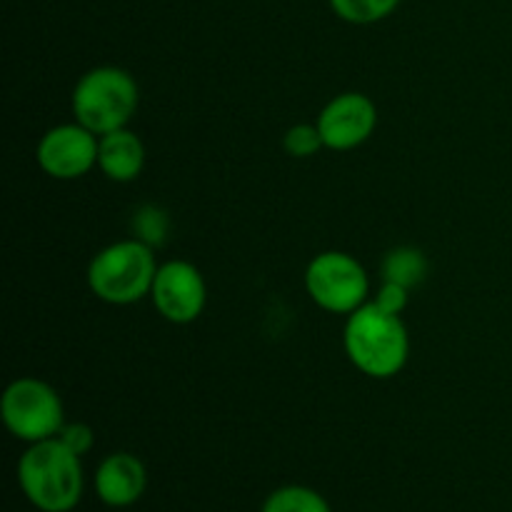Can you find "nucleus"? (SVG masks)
Listing matches in <instances>:
<instances>
[{"instance_id": "5", "label": "nucleus", "mask_w": 512, "mask_h": 512, "mask_svg": "<svg viewBox=\"0 0 512 512\" xmlns=\"http://www.w3.org/2000/svg\"><path fill=\"white\" fill-rule=\"evenodd\" d=\"M0 415L10 433L25 443L58 438L63 428V400L38 378H18L5 388Z\"/></svg>"}, {"instance_id": "15", "label": "nucleus", "mask_w": 512, "mask_h": 512, "mask_svg": "<svg viewBox=\"0 0 512 512\" xmlns=\"http://www.w3.org/2000/svg\"><path fill=\"white\" fill-rule=\"evenodd\" d=\"M168 228V215L160 208H155V205H143L133 215V235L148 245L163 243L165 235H168Z\"/></svg>"}, {"instance_id": "4", "label": "nucleus", "mask_w": 512, "mask_h": 512, "mask_svg": "<svg viewBox=\"0 0 512 512\" xmlns=\"http://www.w3.org/2000/svg\"><path fill=\"white\" fill-rule=\"evenodd\" d=\"M138 100V83L128 70L100 65L75 83L70 103L75 123L85 125L95 135H105L128 128L130 118L138 110Z\"/></svg>"}, {"instance_id": "17", "label": "nucleus", "mask_w": 512, "mask_h": 512, "mask_svg": "<svg viewBox=\"0 0 512 512\" xmlns=\"http://www.w3.org/2000/svg\"><path fill=\"white\" fill-rule=\"evenodd\" d=\"M408 288H403V285L398 283H388V280H383V285H380V290L375 293V305H380L383 310H388V313L393 315H400L405 308H408Z\"/></svg>"}, {"instance_id": "8", "label": "nucleus", "mask_w": 512, "mask_h": 512, "mask_svg": "<svg viewBox=\"0 0 512 512\" xmlns=\"http://www.w3.org/2000/svg\"><path fill=\"white\" fill-rule=\"evenodd\" d=\"M100 135L80 123L55 125L40 138L38 165L55 180L83 178L98 165Z\"/></svg>"}, {"instance_id": "14", "label": "nucleus", "mask_w": 512, "mask_h": 512, "mask_svg": "<svg viewBox=\"0 0 512 512\" xmlns=\"http://www.w3.org/2000/svg\"><path fill=\"white\" fill-rule=\"evenodd\" d=\"M400 0H330V8L335 10L340 20L353 25H370L388 18Z\"/></svg>"}, {"instance_id": "2", "label": "nucleus", "mask_w": 512, "mask_h": 512, "mask_svg": "<svg viewBox=\"0 0 512 512\" xmlns=\"http://www.w3.org/2000/svg\"><path fill=\"white\" fill-rule=\"evenodd\" d=\"M18 483L40 512H70L83 498V468L60 438L30 443L20 455Z\"/></svg>"}, {"instance_id": "11", "label": "nucleus", "mask_w": 512, "mask_h": 512, "mask_svg": "<svg viewBox=\"0 0 512 512\" xmlns=\"http://www.w3.org/2000/svg\"><path fill=\"white\" fill-rule=\"evenodd\" d=\"M98 165L115 183H130L145 165V145L133 130L120 128L100 135Z\"/></svg>"}, {"instance_id": "13", "label": "nucleus", "mask_w": 512, "mask_h": 512, "mask_svg": "<svg viewBox=\"0 0 512 512\" xmlns=\"http://www.w3.org/2000/svg\"><path fill=\"white\" fill-rule=\"evenodd\" d=\"M260 512H333L328 500L305 485H283L265 498Z\"/></svg>"}, {"instance_id": "6", "label": "nucleus", "mask_w": 512, "mask_h": 512, "mask_svg": "<svg viewBox=\"0 0 512 512\" xmlns=\"http://www.w3.org/2000/svg\"><path fill=\"white\" fill-rule=\"evenodd\" d=\"M305 288L313 303L323 310L350 315L368 303L370 280L360 260L340 250H328L310 260L305 270Z\"/></svg>"}, {"instance_id": "9", "label": "nucleus", "mask_w": 512, "mask_h": 512, "mask_svg": "<svg viewBox=\"0 0 512 512\" xmlns=\"http://www.w3.org/2000/svg\"><path fill=\"white\" fill-rule=\"evenodd\" d=\"M315 125L323 135L325 148L353 150L373 135L378 125V110L368 95L340 93L320 110Z\"/></svg>"}, {"instance_id": "10", "label": "nucleus", "mask_w": 512, "mask_h": 512, "mask_svg": "<svg viewBox=\"0 0 512 512\" xmlns=\"http://www.w3.org/2000/svg\"><path fill=\"white\" fill-rule=\"evenodd\" d=\"M148 485L145 465L130 453H113L95 473V493L110 508H128L138 503Z\"/></svg>"}, {"instance_id": "16", "label": "nucleus", "mask_w": 512, "mask_h": 512, "mask_svg": "<svg viewBox=\"0 0 512 512\" xmlns=\"http://www.w3.org/2000/svg\"><path fill=\"white\" fill-rule=\"evenodd\" d=\"M283 148L288 150V155H293V158H310V155L318 153L320 148H325V143L318 125L300 123V125H293V128L285 133Z\"/></svg>"}, {"instance_id": "1", "label": "nucleus", "mask_w": 512, "mask_h": 512, "mask_svg": "<svg viewBox=\"0 0 512 512\" xmlns=\"http://www.w3.org/2000/svg\"><path fill=\"white\" fill-rule=\"evenodd\" d=\"M343 343L350 363L380 380L398 375L410 355L408 328L400 315L388 313L373 300L348 315Z\"/></svg>"}, {"instance_id": "3", "label": "nucleus", "mask_w": 512, "mask_h": 512, "mask_svg": "<svg viewBox=\"0 0 512 512\" xmlns=\"http://www.w3.org/2000/svg\"><path fill=\"white\" fill-rule=\"evenodd\" d=\"M158 263L153 245L138 238L118 240L100 250L88 265V285L95 298L110 305H133L150 295Z\"/></svg>"}, {"instance_id": "18", "label": "nucleus", "mask_w": 512, "mask_h": 512, "mask_svg": "<svg viewBox=\"0 0 512 512\" xmlns=\"http://www.w3.org/2000/svg\"><path fill=\"white\" fill-rule=\"evenodd\" d=\"M58 438L63 440V443L68 445V448L73 450L75 455H80V458H83V455L88 453L90 448H93L95 435H93V430H90L85 423H68V425H63V428H60Z\"/></svg>"}, {"instance_id": "7", "label": "nucleus", "mask_w": 512, "mask_h": 512, "mask_svg": "<svg viewBox=\"0 0 512 512\" xmlns=\"http://www.w3.org/2000/svg\"><path fill=\"white\" fill-rule=\"evenodd\" d=\"M155 310L163 315L168 323L188 325L200 318L208 300L205 280L193 263L185 260H168L158 265L153 288H150Z\"/></svg>"}, {"instance_id": "12", "label": "nucleus", "mask_w": 512, "mask_h": 512, "mask_svg": "<svg viewBox=\"0 0 512 512\" xmlns=\"http://www.w3.org/2000/svg\"><path fill=\"white\" fill-rule=\"evenodd\" d=\"M428 275V260H425L423 250L410 248V245H400V248L390 250L383 260V280L388 283H398L403 288L413 290L420 285Z\"/></svg>"}]
</instances>
